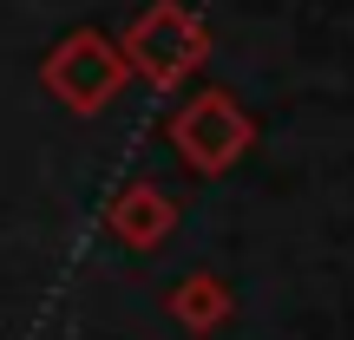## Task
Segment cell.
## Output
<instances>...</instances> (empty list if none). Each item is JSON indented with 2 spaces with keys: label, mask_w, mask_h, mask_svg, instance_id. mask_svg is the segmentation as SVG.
Listing matches in <instances>:
<instances>
[{
  "label": "cell",
  "mask_w": 354,
  "mask_h": 340,
  "mask_svg": "<svg viewBox=\"0 0 354 340\" xmlns=\"http://www.w3.org/2000/svg\"><path fill=\"white\" fill-rule=\"evenodd\" d=\"M46 86L73 112H105L112 92L125 86V59H118V46L105 33H66L46 59Z\"/></svg>",
  "instance_id": "obj_3"
},
{
  "label": "cell",
  "mask_w": 354,
  "mask_h": 340,
  "mask_svg": "<svg viewBox=\"0 0 354 340\" xmlns=\"http://www.w3.org/2000/svg\"><path fill=\"white\" fill-rule=\"evenodd\" d=\"M171 216H177V210H171V197H165L158 183H131L125 197L112 203V236L131 242V249H151V242L171 229Z\"/></svg>",
  "instance_id": "obj_4"
},
{
  "label": "cell",
  "mask_w": 354,
  "mask_h": 340,
  "mask_svg": "<svg viewBox=\"0 0 354 340\" xmlns=\"http://www.w3.org/2000/svg\"><path fill=\"white\" fill-rule=\"evenodd\" d=\"M203 52H210L203 20H197V13H184L177 0H158V7L125 33V52H118V59H125V72H138V79H151V86L177 92V86H184V72H197V66H203Z\"/></svg>",
  "instance_id": "obj_1"
},
{
  "label": "cell",
  "mask_w": 354,
  "mask_h": 340,
  "mask_svg": "<svg viewBox=\"0 0 354 340\" xmlns=\"http://www.w3.org/2000/svg\"><path fill=\"white\" fill-rule=\"evenodd\" d=\"M250 118L236 112V99L230 92H197V99H184L171 112V144H177V157H184L190 170H203V177H216V170H230L243 151H250Z\"/></svg>",
  "instance_id": "obj_2"
},
{
  "label": "cell",
  "mask_w": 354,
  "mask_h": 340,
  "mask_svg": "<svg viewBox=\"0 0 354 340\" xmlns=\"http://www.w3.org/2000/svg\"><path fill=\"white\" fill-rule=\"evenodd\" d=\"M171 314L184 321V328L210 334L216 321L230 314V294H223V281H216V275H190V281H177V288H171Z\"/></svg>",
  "instance_id": "obj_5"
}]
</instances>
